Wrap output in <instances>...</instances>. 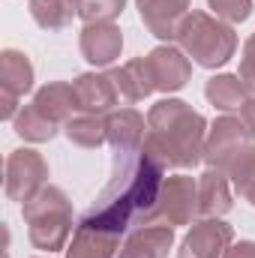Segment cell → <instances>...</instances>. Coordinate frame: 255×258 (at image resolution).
Segmentation results:
<instances>
[{
	"instance_id": "cell-1",
	"label": "cell",
	"mask_w": 255,
	"mask_h": 258,
	"mask_svg": "<svg viewBox=\"0 0 255 258\" xmlns=\"http://www.w3.org/2000/svg\"><path fill=\"white\" fill-rule=\"evenodd\" d=\"M165 168L138 153H117V168L111 183L102 189L96 204L84 213V219L105 225L117 234L126 228L153 225L159 219V192H162Z\"/></svg>"
},
{
	"instance_id": "cell-2",
	"label": "cell",
	"mask_w": 255,
	"mask_h": 258,
	"mask_svg": "<svg viewBox=\"0 0 255 258\" xmlns=\"http://www.w3.org/2000/svg\"><path fill=\"white\" fill-rule=\"evenodd\" d=\"M207 120L204 114L192 111L189 102L165 96L147 111V138L141 153L153 159L159 168H195L204 162L207 144Z\"/></svg>"
},
{
	"instance_id": "cell-3",
	"label": "cell",
	"mask_w": 255,
	"mask_h": 258,
	"mask_svg": "<svg viewBox=\"0 0 255 258\" xmlns=\"http://www.w3.org/2000/svg\"><path fill=\"white\" fill-rule=\"evenodd\" d=\"M21 216L27 222V237L39 252H60L72 240V201L60 186H45L27 204H21Z\"/></svg>"
},
{
	"instance_id": "cell-4",
	"label": "cell",
	"mask_w": 255,
	"mask_h": 258,
	"mask_svg": "<svg viewBox=\"0 0 255 258\" xmlns=\"http://www.w3.org/2000/svg\"><path fill=\"white\" fill-rule=\"evenodd\" d=\"M174 42L186 51V57H192L198 66L204 69H219L225 66L234 51H237V33L228 21L201 12V9H189V15L180 21Z\"/></svg>"
},
{
	"instance_id": "cell-5",
	"label": "cell",
	"mask_w": 255,
	"mask_h": 258,
	"mask_svg": "<svg viewBox=\"0 0 255 258\" xmlns=\"http://www.w3.org/2000/svg\"><path fill=\"white\" fill-rule=\"evenodd\" d=\"M48 186V162L42 159L39 150L33 147H18L6 156V177H3V192L9 201L27 204L36 192Z\"/></svg>"
},
{
	"instance_id": "cell-6",
	"label": "cell",
	"mask_w": 255,
	"mask_h": 258,
	"mask_svg": "<svg viewBox=\"0 0 255 258\" xmlns=\"http://www.w3.org/2000/svg\"><path fill=\"white\" fill-rule=\"evenodd\" d=\"M252 141L255 138L249 135V129L243 126L240 117H234V114L216 117L213 126H210V132H207V144H204V162H207V168L225 171L228 162H231L240 150H246Z\"/></svg>"
},
{
	"instance_id": "cell-7",
	"label": "cell",
	"mask_w": 255,
	"mask_h": 258,
	"mask_svg": "<svg viewBox=\"0 0 255 258\" xmlns=\"http://www.w3.org/2000/svg\"><path fill=\"white\" fill-rule=\"evenodd\" d=\"M198 213V177L189 174H171L162 180L159 192V219L171 228L177 225H192Z\"/></svg>"
},
{
	"instance_id": "cell-8",
	"label": "cell",
	"mask_w": 255,
	"mask_h": 258,
	"mask_svg": "<svg viewBox=\"0 0 255 258\" xmlns=\"http://www.w3.org/2000/svg\"><path fill=\"white\" fill-rule=\"evenodd\" d=\"M234 243V228L222 216H201L186 231L177 258H222Z\"/></svg>"
},
{
	"instance_id": "cell-9",
	"label": "cell",
	"mask_w": 255,
	"mask_h": 258,
	"mask_svg": "<svg viewBox=\"0 0 255 258\" xmlns=\"http://www.w3.org/2000/svg\"><path fill=\"white\" fill-rule=\"evenodd\" d=\"M147 66H150L156 90H162V93L183 90L192 78V63L186 51L180 45H171V42H162L153 51H147Z\"/></svg>"
},
{
	"instance_id": "cell-10",
	"label": "cell",
	"mask_w": 255,
	"mask_h": 258,
	"mask_svg": "<svg viewBox=\"0 0 255 258\" xmlns=\"http://www.w3.org/2000/svg\"><path fill=\"white\" fill-rule=\"evenodd\" d=\"M78 48L84 54V60L96 69L111 66L120 51H123V33L114 21H102V24H84L78 33Z\"/></svg>"
},
{
	"instance_id": "cell-11",
	"label": "cell",
	"mask_w": 255,
	"mask_h": 258,
	"mask_svg": "<svg viewBox=\"0 0 255 258\" xmlns=\"http://www.w3.org/2000/svg\"><path fill=\"white\" fill-rule=\"evenodd\" d=\"M72 90H75V102H78V111L81 114H111L120 93L111 81L108 72H81L75 81H72Z\"/></svg>"
},
{
	"instance_id": "cell-12",
	"label": "cell",
	"mask_w": 255,
	"mask_h": 258,
	"mask_svg": "<svg viewBox=\"0 0 255 258\" xmlns=\"http://www.w3.org/2000/svg\"><path fill=\"white\" fill-rule=\"evenodd\" d=\"M63 252H66V258H117V252H120V234L81 216V222L75 225L72 240H69V246Z\"/></svg>"
},
{
	"instance_id": "cell-13",
	"label": "cell",
	"mask_w": 255,
	"mask_h": 258,
	"mask_svg": "<svg viewBox=\"0 0 255 258\" xmlns=\"http://www.w3.org/2000/svg\"><path fill=\"white\" fill-rule=\"evenodd\" d=\"M144 27L159 42H174L180 21L189 15L192 0H135Z\"/></svg>"
},
{
	"instance_id": "cell-14",
	"label": "cell",
	"mask_w": 255,
	"mask_h": 258,
	"mask_svg": "<svg viewBox=\"0 0 255 258\" xmlns=\"http://www.w3.org/2000/svg\"><path fill=\"white\" fill-rule=\"evenodd\" d=\"M171 246H174L171 225H141L126 234L117 258H168Z\"/></svg>"
},
{
	"instance_id": "cell-15",
	"label": "cell",
	"mask_w": 255,
	"mask_h": 258,
	"mask_svg": "<svg viewBox=\"0 0 255 258\" xmlns=\"http://www.w3.org/2000/svg\"><path fill=\"white\" fill-rule=\"evenodd\" d=\"M105 129H108V144L117 153H138L144 138H147V120L135 108L111 111L105 117Z\"/></svg>"
},
{
	"instance_id": "cell-16",
	"label": "cell",
	"mask_w": 255,
	"mask_h": 258,
	"mask_svg": "<svg viewBox=\"0 0 255 258\" xmlns=\"http://www.w3.org/2000/svg\"><path fill=\"white\" fill-rule=\"evenodd\" d=\"M234 207L231 180L219 168H204L198 177V213L201 216H225Z\"/></svg>"
},
{
	"instance_id": "cell-17",
	"label": "cell",
	"mask_w": 255,
	"mask_h": 258,
	"mask_svg": "<svg viewBox=\"0 0 255 258\" xmlns=\"http://www.w3.org/2000/svg\"><path fill=\"white\" fill-rule=\"evenodd\" d=\"M108 75H111L117 93H120L126 102H141V99H147V96L156 90L153 75H150V66H147V57H132V60H126L123 66L108 69Z\"/></svg>"
},
{
	"instance_id": "cell-18",
	"label": "cell",
	"mask_w": 255,
	"mask_h": 258,
	"mask_svg": "<svg viewBox=\"0 0 255 258\" xmlns=\"http://www.w3.org/2000/svg\"><path fill=\"white\" fill-rule=\"evenodd\" d=\"M204 96H207V102H210L213 108H219V111L228 114V111H240L243 102H246L252 93H249V87L243 84L240 75L219 72V75H210V78H207Z\"/></svg>"
},
{
	"instance_id": "cell-19",
	"label": "cell",
	"mask_w": 255,
	"mask_h": 258,
	"mask_svg": "<svg viewBox=\"0 0 255 258\" xmlns=\"http://www.w3.org/2000/svg\"><path fill=\"white\" fill-rule=\"evenodd\" d=\"M33 105H36L48 120H54L57 126H63L66 120L72 117V111L78 108L75 90H72V84H66V81H48V84H42V87L33 93Z\"/></svg>"
},
{
	"instance_id": "cell-20",
	"label": "cell",
	"mask_w": 255,
	"mask_h": 258,
	"mask_svg": "<svg viewBox=\"0 0 255 258\" xmlns=\"http://www.w3.org/2000/svg\"><path fill=\"white\" fill-rule=\"evenodd\" d=\"M36 72L24 51L18 48H3L0 51V90H9L15 96H24L33 90Z\"/></svg>"
},
{
	"instance_id": "cell-21",
	"label": "cell",
	"mask_w": 255,
	"mask_h": 258,
	"mask_svg": "<svg viewBox=\"0 0 255 258\" xmlns=\"http://www.w3.org/2000/svg\"><path fill=\"white\" fill-rule=\"evenodd\" d=\"M66 138L75 144V147H102L108 141V129H105V117L102 114H75L63 123Z\"/></svg>"
},
{
	"instance_id": "cell-22",
	"label": "cell",
	"mask_w": 255,
	"mask_h": 258,
	"mask_svg": "<svg viewBox=\"0 0 255 258\" xmlns=\"http://www.w3.org/2000/svg\"><path fill=\"white\" fill-rule=\"evenodd\" d=\"M27 9L42 30H63L78 15L75 0H27Z\"/></svg>"
},
{
	"instance_id": "cell-23",
	"label": "cell",
	"mask_w": 255,
	"mask_h": 258,
	"mask_svg": "<svg viewBox=\"0 0 255 258\" xmlns=\"http://www.w3.org/2000/svg\"><path fill=\"white\" fill-rule=\"evenodd\" d=\"M12 126H15V132L24 138V141H30V144H42V141H51L54 135H57V123L54 120H48L33 102L30 105H24L21 111H18V117L12 120Z\"/></svg>"
},
{
	"instance_id": "cell-24",
	"label": "cell",
	"mask_w": 255,
	"mask_h": 258,
	"mask_svg": "<svg viewBox=\"0 0 255 258\" xmlns=\"http://www.w3.org/2000/svg\"><path fill=\"white\" fill-rule=\"evenodd\" d=\"M225 174H228L231 186L240 192V198H246V201L255 207V141L228 162Z\"/></svg>"
},
{
	"instance_id": "cell-25",
	"label": "cell",
	"mask_w": 255,
	"mask_h": 258,
	"mask_svg": "<svg viewBox=\"0 0 255 258\" xmlns=\"http://www.w3.org/2000/svg\"><path fill=\"white\" fill-rule=\"evenodd\" d=\"M75 9L84 24H102V21L120 18L126 9V0H75Z\"/></svg>"
},
{
	"instance_id": "cell-26",
	"label": "cell",
	"mask_w": 255,
	"mask_h": 258,
	"mask_svg": "<svg viewBox=\"0 0 255 258\" xmlns=\"http://www.w3.org/2000/svg\"><path fill=\"white\" fill-rule=\"evenodd\" d=\"M207 9H213V15L228 24H240V21H249L252 0H207Z\"/></svg>"
},
{
	"instance_id": "cell-27",
	"label": "cell",
	"mask_w": 255,
	"mask_h": 258,
	"mask_svg": "<svg viewBox=\"0 0 255 258\" xmlns=\"http://www.w3.org/2000/svg\"><path fill=\"white\" fill-rule=\"evenodd\" d=\"M240 78H243V84L249 87V93H255V33L246 36V42H243V51H240V72H237Z\"/></svg>"
},
{
	"instance_id": "cell-28",
	"label": "cell",
	"mask_w": 255,
	"mask_h": 258,
	"mask_svg": "<svg viewBox=\"0 0 255 258\" xmlns=\"http://www.w3.org/2000/svg\"><path fill=\"white\" fill-rule=\"evenodd\" d=\"M18 99L21 96H15V93H9V90H0V117L3 120H15L18 117Z\"/></svg>"
},
{
	"instance_id": "cell-29",
	"label": "cell",
	"mask_w": 255,
	"mask_h": 258,
	"mask_svg": "<svg viewBox=\"0 0 255 258\" xmlns=\"http://www.w3.org/2000/svg\"><path fill=\"white\" fill-rule=\"evenodd\" d=\"M222 258H255V240H237V243H231Z\"/></svg>"
},
{
	"instance_id": "cell-30",
	"label": "cell",
	"mask_w": 255,
	"mask_h": 258,
	"mask_svg": "<svg viewBox=\"0 0 255 258\" xmlns=\"http://www.w3.org/2000/svg\"><path fill=\"white\" fill-rule=\"evenodd\" d=\"M240 120H243V126L249 129V135L255 138V93L243 102V108H240Z\"/></svg>"
},
{
	"instance_id": "cell-31",
	"label": "cell",
	"mask_w": 255,
	"mask_h": 258,
	"mask_svg": "<svg viewBox=\"0 0 255 258\" xmlns=\"http://www.w3.org/2000/svg\"><path fill=\"white\" fill-rule=\"evenodd\" d=\"M36 258H45V255H36ZM48 258H51V255H48Z\"/></svg>"
}]
</instances>
